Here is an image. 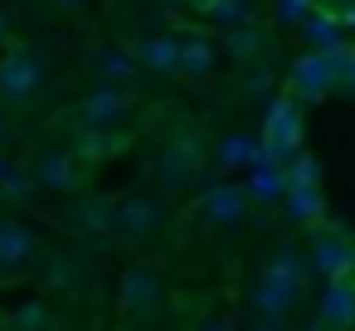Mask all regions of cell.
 <instances>
[{"instance_id": "1", "label": "cell", "mask_w": 355, "mask_h": 331, "mask_svg": "<svg viewBox=\"0 0 355 331\" xmlns=\"http://www.w3.org/2000/svg\"><path fill=\"white\" fill-rule=\"evenodd\" d=\"M302 287H306V263L282 244L272 248L268 268L258 273V287H253V307L263 312V321H282L297 302H302Z\"/></svg>"}, {"instance_id": "41", "label": "cell", "mask_w": 355, "mask_h": 331, "mask_svg": "<svg viewBox=\"0 0 355 331\" xmlns=\"http://www.w3.org/2000/svg\"><path fill=\"white\" fill-rule=\"evenodd\" d=\"M248 6H253V0H248Z\"/></svg>"}, {"instance_id": "36", "label": "cell", "mask_w": 355, "mask_h": 331, "mask_svg": "<svg viewBox=\"0 0 355 331\" xmlns=\"http://www.w3.org/2000/svg\"><path fill=\"white\" fill-rule=\"evenodd\" d=\"M6 176H10V166H6V161H0V180H6Z\"/></svg>"}, {"instance_id": "28", "label": "cell", "mask_w": 355, "mask_h": 331, "mask_svg": "<svg viewBox=\"0 0 355 331\" xmlns=\"http://www.w3.org/2000/svg\"><path fill=\"white\" fill-rule=\"evenodd\" d=\"M311 6H302V0H272V20L277 25H306Z\"/></svg>"}, {"instance_id": "10", "label": "cell", "mask_w": 355, "mask_h": 331, "mask_svg": "<svg viewBox=\"0 0 355 331\" xmlns=\"http://www.w3.org/2000/svg\"><path fill=\"white\" fill-rule=\"evenodd\" d=\"M248 190L239 185V180H214L205 195H200V214L209 219V224H239L243 214H248Z\"/></svg>"}, {"instance_id": "18", "label": "cell", "mask_w": 355, "mask_h": 331, "mask_svg": "<svg viewBox=\"0 0 355 331\" xmlns=\"http://www.w3.org/2000/svg\"><path fill=\"white\" fill-rule=\"evenodd\" d=\"M243 190H248V200H258V205H272V200H287V171L258 156V166L248 171V180H243Z\"/></svg>"}, {"instance_id": "26", "label": "cell", "mask_w": 355, "mask_h": 331, "mask_svg": "<svg viewBox=\"0 0 355 331\" xmlns=\"http://www.w3.org/2000/svg\"><path fill=\"white\" fill-rule=\"evenodd\" d=\"M292 185H321V166H316V156L297 151V156L287 161V190H292Z\"/></svg>"}, {"instance_id": "19", "label": "cell", "mask_w": 355, "mask_h": 331, "mask_svg": "<svg viewBox=\"0 0 355 331\" xmlns=\"http://www.w3.org/2000/svg\"><path fill=\"white\" fill-rule=\"evenodd\" d=\"M122 146H127V137H122L117 127H83L73 156H83V161H103V156H117Z\"/></svg>"}, {"instance_id": "4", "label": "cell", "mask_w": 355, "mask_h": 331, "mask_svg": "<svg viewBox=\"0 0 355 331\" xmlns=\"http://www.w3.org/2000/svg\"><path fill=\"white\" fill-rule=\"evenodd\" d=\"M331 88H340V64L331 59V54H316V49H306L297 64H292V103L297 108H306V103H321Z\"/></svg>"}, {"instance_id": "40", "label": "cell", "mask_w": 355, "mask_h": 331, "mask_svg": "<svg viewBox=\"0 0 355 331\" xmlns=\"http://www.w3.org/2000/svg\"><path fill=\"white\" fill-rule=\"evenodd\" d=\"M306 331H326V326H306Z\"/></svg>"}, {"instance_id": "15", "label": "cell", "mask_w": 355, "mask_h": 331, "mask_svg": "<svg viewBox=\"0 0 355 331\" xmlns=\"http://www.w3.org/2000/svg\"><path fill=\"white\" fill-rule=\"evenodd\" d=\"M302 35H306V44H311L316 54H336V49H345V44H350V40H345V30H340V20H336L326 6H316V10L306 15Z\"/></svg>"}, {"instance_id": "22", "label": "cell", "mask_w": 355, "mask_h": 331, "mask_svg": "<svg viewBox=\"0 0 355 331\" xmlns=\"http://www.w3.org/2000/svg\"><path fill=\"white\" fill-rule=\"evenodd\" d=\"M195 6H200L214 25H224V30L253 25V6H248V0H195Z\"/></svg>"}, {"instance_id": "6", "label": "cell", "mask_w": 355, "mask_h": 331, "mask_svg": "<svg viewBox=\"0 0 355 331\" xmlns=\"http://www.w3.org/2000/svg\"><path fill=\"white\" fill-rule=\"evenodd\" d=\"M306 273L336 282L350 278V239L340 229H311V253H306Z\"/></svg>"}, {"instance_id": "9", "label": "cell", "mask_w": 355, "mask_h": 331, "mask_svg": "<svg viewBox=\"0 0 355 331\" xmlns=\"http://www.w3.org/2000/svg\"><path fill=\"white\" fill-rule=\"evenodd\" d=\"M132 108V93L127 88H112V83H98L83 103H78V122L83 127H117Z\"/></svg>"}, {"instance_id": "35", "label": "cell", "mask_w": 355, "mask_h": 331, "mask_svg": "<svg viewBox=\"0 0 355 331\" xmlns=\"http://www.w3.org/2000/svg\"><path fill=\"white\" fill-rule=\"evenodd\" d=\"M350 278H355V239H350Z\"/></svg>"}, {"instance_id": "12", "label": "cell", "mask_w": 355, "mask_h": 331, "mask_svg": "<svg viewBox=\"0 0 355 331\" xmlns=\"http://www.w3.org/2000/svg\"><path fill=\"white\" fill-rule=\"evenodd\" d=\"M316 326H326V331L355 326V278H336V282L321 287V297H316Z\"/></svg>"}, {"instance_id": "39", "label": "cell", "mask_w": 355, "mask_h": 331, "mask_svg": "<svg viewBox=\"0 0 355 331\" xmlns=\"http://www.w3.org/2000/svg\"><path fill=\"white\" fill-rule=\"evenodd\" d=\"M0 142H6V122H0Z\"/></svg>"}, {"instance_id": "17", "label": "cell", "mask_w": 355, "mask_h": 331, "mask_svg": "<svg viewBox=\"0 0 355 331\" xmlns=\"http://www.w3.org/2000/svg\"><path fill=\"white\" fill-rule=\"evenodd\" d=\"M137 64L151 74H180V40L175 35H151L137 44Z\"/></svg>"}, {"instance_id": "7", "label": "cell", "mask_w": 355, "mask_h": 331, "mask_svg": "<svg viewBox=\"0 0 355 331\" xmlns=\"http://www.w3.org/2000/svg\"><path fill=\"white\" fill-rule=\"evenodd\" d=\"M40 258V234L25 219H0V278H10Z\"/></svg>"}, {"instance_id": "24", "label": "cell", "mask_w": 355, "mask_h": 331, "mask_svg": "<svg viewBox=\"0 0 355 331\" xmlns=\"http://www.w3.org/2000/svg\"><path fill=\"white\" fill-rule=\"evenodd\" d=\"M132 54H122V49H98L93 54V74H98V83H112V88H122L127 78H132Z\"/></svg>"}, {"instance_id": "38", "label": "cell", "mask_w": 355, "mask_h": 331, "mask_svg": "<svg viewBox=\"0 0 355 331\" xmlns=\"http://www.w3.org/2000/svg\"><path fill=\"white\" fill-rule=\"evenodd\" d=\"M59 6H78V0H59Z\"/></svg>"}, {"instance_id": "32", "label": "cell", "mask_w": 355, "mask_h": 331, "mask_svg": "<svg viewBox=\"0 0 355 331\" xmlns=\"http://www.w3.org/2000/svg\"><path fill=\"white\" fill-rule=\"evenodd\" d=\"M195 331H234L229 321H205V326H195Z\"/></svg>"}, {"instance_id": "3", "label": "cell", "mask_w": 355, "mask_h": 331, "mask_svg": "<svg viewBox=\"0 0 355 331\" xmlns=\"http://www.w3.org/2000/svg\"><path fill=\"white\" fill-rule=\"evenodd\" d=\"M258 146H263V161H272V166H282V171H287V161L302 151V108H297L287 93L268 103Z\"/></svg>"}, {"instance_id": "2", "label": "cell", "mask_w": 355, "mask_h": 331, "mask_svg": "<svg viewBox=\"0 0 355 331\" xmlns=\"http://www.w3.org/2000/svg\"><path fill=\"white\" fill-rule=\"evenodd\" d=\"M44 54L30 44H15L6 59H0V103L6 108H30L35 93L44 88Z\"/></svg>"}, {"instance_id": "5", "label": "cell", "mask_w": 355, "mask_h": 331, "mask_svg": "<svg viewBox=\"0 0 355 331\" xmlns=\"http://www.w3.org/2000/svg\"><path fill=\"white\" fill-rule=\"evenodd\" d=\"M200 161H205V142H200L195 132H180V137H175V142L161 151L156 176H161V185H166V190H185V185L195 180Z\"/></svg>"}, {"instance_id": "34", "label": "cell", "mask_w": 355, "mask_h": 331, "mask_svg": "<svg viewBox=\"0 0 355 331\" xmlns=\"http://www.w3.org/2000/svg\"><path fill=\"white\" fill-rule=\"evenodd\" d=\"M10 35V20H6V10H0V40H6Z\"/></svg>"}, {"instance_id": "13", "label": "cell", "mask_w": 355, "mask_h": 331, "mask_svg": "<svg viewBox=\"0 0 355 331\" xmlns=\"http://www.w3.org/2000/svg\"><path fill=\"white\" fill-rule=\"evenodd\" d=\"M30 176L40 190H73L78 185V156L73 151H44Z\"/></svg>"}, {"instance_id": "23", "label": "cell", "mask_w": 355, "mask_h": 331, "mask_svg": "<svg viewBox=\"0 0 355 331\" xmlns=\"http://www.w3.org/2000/svg\"><path fill=\"white\" fill-rule=\"evenodd\" d=\"M219 49L248 64V59H258V54L268 49V35H263L258 25H239V30H229V35H224V44H219Z\"/></svg>"}, {"instance_id": "11", "label": "cell", "mask_w": 355, "mask_h": 331, "mask_svg": "<svg viewBox=\"0 0 355 331\" xmlns=\"http://www.w3.org/2000/svg\"><path fill=\"white\" fill-rule=\"evenodd\" d=\"M117 297H122V312H127V316H151V312L161 307V278H156V268H146V263L127 268Z\"/></svg>"}, {"instance_id": "21", "label": "cell", "mask_w": 355, "mask_h": 331, "mask_svg": "<svg viewBox=\"0 0 355 331\" xmlns=\"http://www.w3.org/2000/svg\"><path fill=\"white\" fill-rule=\"evenodd\" d=\"M287 214H292L297 224L316 229L321 214H326V195H321V185H292V190H287Z\"/></svg>"}, {"instance_id": "33", "label": "cell", "mask_w": 355, "mask_h": 331, "mask_svg": "<svg viewBox=\"0 0 355 331\" xmlns=\"http://www.w3.org/2000/svg\"><path fill=\"white\" fill-rule=\"evenodd\" d=\"M253 331H292V326H282V321H258Z\"/></svg>"}, {"instance_id": "25", "label": "cell", "mask_w": 355, "mask_h": 331, "mask_svg": "<svg viewBox=\"0 0 355 331\" xmlns=\"http://www.w3.org/2000/svg\"><path fill=\"white\" fill-rule=\"evenodd\" d=\"M49 326H54L49 302H20L10 312V331H49Z\"/></svg>"}, {"instance_id": "14", "label": "cell", "mask_w": 355, "mask_h": 331, "mask_svg": "<svg viewBox=\"0 0 355 331\" xmlns=\"http://www.w3.org/2000/svg\"><path fill=\"white\" fill-rule=\"evenodd\" d=\"M258 156H263V146H258L253 132H229V137L214 146V166H219V171H253Z\"/></svg>"}, {"instance_id": "29", "label": "cell", "mask_w": 355, "mask_h": 331, "mask_svg": "<svg viewBox=\"0 0 355 331\" xmlns=\"http://www.w3.org/2000/svg\"><path fill=\"white\" fill-rule=\"evenodd\" d=\"M44 278H49V282H64V287H73L78 268H73V258H69V253H54V258L44 263Z\"/></svg>"}, {"instance_id": "16", "label": "cell", "mask_w": 355, "mask_h": 331, "mask_svg": "<svg viewBox=\"0 0 355 331\" xmlns=\"http://www.w3.org/2000/svg\"><path fill=\"white\" fill-rule=\"evenodd\" d=\"M214 64H219V44H214L209 35L195 30V35L180 40V74H185V78H209Z\"/></svg>"}, {"instance_id": "20", "label": "cell", "mask_w": 355, "mask_h": 331, "mask_svg": "<svg viewBox=\"0 0 355 331\" xmlns=\"http://www.w3.org/2000/svg\"><path fill=\"white\" fill-rule=\"evenodd\" d=\"M112 224H117V205L103 200V195H88V200L73 210V229H78V234H112Z\"/></svg>"}, {"instance_id": "30", "label": "cell", "mask_w": 355, "mask_h": 331, "mask_svg": "<svg viewBox=\"0 0 355 331\" xmlns=\"http://www.w3.org/2000/svg\"><path fill=\"white\" fill-rule=\"evenodd\" d=\"M268 88H272V74H268V69H248V74H243V93H248V98H263Z\"/></svg>"}, {"instance_id": "27", "label": "cell", "mask_w": 355, "mask_h": 331, "mask_svg": "<svg viewBox=\"0 0 355 331\" xmlns=\"http://www.w3.org/2000/svg\"><path fill=\"white\" fill-rule=\"evenodd\" d=\"M30 190H35V176L30 171H15V166H10L6 180H0V200H25Z\"/></svg>"}, {"instance_id": "37", "label": "cell", "mask_w": 355, "mask_h": 331, "mask_svg": "<svg viewBox=\"0 0 355 331\" xmlns=\"http://www.w3.org/2000/svg\"><path fill=\"white\" fill-rule=\"evenodd\" d=\"M302 6H311V10H316V6H321V0H302Z\"/></svg>"}, {"instance_id": "8", "label": "cell", "mask_w": 355, "mask_h": 331, "mask_svg": "<svg viewBox=\"0 0 355 331\" xmlns=\"http://www.w3.org/2000/svg\"><path fill=\"white\" fill-rule=\"evenodd\" d=\"M161 219H166V205H161L156 195H127V200H117V224H112V234H122V239H146V234L161 229Z\"/></svg>"}, {"instance_id": "31", "label": "cell", "mask_w": 355, "mask_h": 331, "mask_svg": "<svg viewBox=\"0 0 355 331\" xmlns=\"http://www.w3.org/2000/svg\"><path fill=\"white\" fill-rule=\"evenodd\" d=\"M340 88H355V44H350V54L340 59Z\"/></svg>"}]
</instances>
